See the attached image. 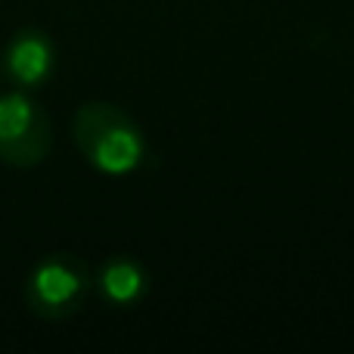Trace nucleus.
Returning <instances> with one entry per match:
<instances>
[{"label": "nucleus", "instance_id": "obj_5", "mask_svg": "<svg viewBox=\"0 0 354 354\" xmlns=\"http://www.w3.org/2000/svg\"><path fill=\"white\" fill-rule=\"evenodd\" d=\"M97 292L112 308H134L149 292V274L137 258L115 255L97 274Z\"/></svg>", "mask_w": 354, "mask_h": 354}, {"label": "nucleus", "instance_id": "obj_4", "mask_svg": "<svg viewBox=\"0 0 354 354\" xmlns=\"http://www.w3.org/2000/svg\"><path fill=\"white\" fill-rule=\"evenodd\" d=\"M56 66V47L47 31L41 28H19L3 50V72L22 91L47 84Z\"/></svg>", "mask_w": 354, "mask_h": 354}, {"label": "nucleus", "instance_id": "obj_1", "mask_svg": "<svg viewBox=\"0 0 354 354\" xmlns=\"http://www.w3.org/2000/svg\"><path fill=\"white\" fill-rule=\"evenodd\" d=\"M72 137L81 156L100 174L124 177L147 162V137L140 124L124 109L103 103V100L84 103L75 112Z\"/></svg>", "mask_w": 354, "mask_h": 354}, {"label": "nucleus", "instance_id": "obj_2", "mask_svg": "<svg viewBox=\"0 0 354 354\" xmlns=\"http://www.w3.org/2000/svg\"><path fill=\"white\" fill-rule=\"evenodd\" d=\"M91 270L75 255L53 252L31 268L25 280V305L44 320H66L81 311L91 295Z\"/></svg>", "mask_w": 354, "mask_h": 354}, {"label": "nucleus", "instance_id": "obj_3", "mask_svg": "<svg viewBox=\"0 0 354 354\" xmlns=\"http://www.w3.org/2000/svg\"><path fill=\"white\" fill-rule=\"evenodd\" d=\"M50 118L25 91L0 97V162L12 168L41 165L50 153Z\"/></svg>", "mask_w": 354, "mask_h": 354}]
</instances>
